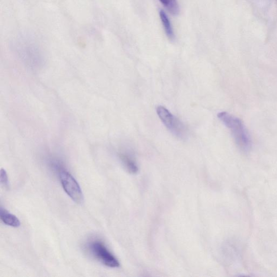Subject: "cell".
Here are the masks:
<instances>
[{
    "instance_id": "ba28073f",
    "label": "cell",
    "mask_w": 277,
    "mask_h": 277,
    "mask_svg": "<svg viewBox=\"0 0 277 277\" xmlns=\"http://www.w3.org/2000/svg\"><path fill=\"white\" fill-rule=\"evenodd\" d=\"M159 15L167 36L170 40H174L175 38V35L173 26H172L167 15L163 10H160Z\"/></svg>"
},
{
    "instance_id": "9c48e42d",
    "label": "cell",
    "mask_w": 277,
    "mask_h": 277,
    "mask_svg": "<svg viewBox=\"0 0 277 277\" xmlns=\"http://www.w3.org/2000/svg\"><path fill=\"white\" fill-rule=\"evenodd\" d=\"M159 1L172 14L177 15L179 14V7L177 0H159Z\"/></svg>"
},
{
    "instance_id": "52a82bcc",
    "label": "cell",
    "mask_w": 277,
    "mask_h": 277,
    "mask_svg": "<svg viewBox=\"0 0 277 277\" xmlns=\"http://www.w3.org/2000/svg\"><path fill=\"white\" fill-rule=\"evenodd\" d=\"M0 218L2 221L8 226L16 228L21 225L20 220L3 207L0 208Z\"/></svg>"
},
{
    "instance_id": "3957f363",
    "label": "cell",
    "mask_w": 277,
    "mask_h": 277,
    "mask_svg": "<svg viewBox=\"0 0 277 277\" xmlns=\"http://www.w3.org/2000/svg\"><path fill=\"white\" fill-rule=\"evenodd\" d=\"M158 116L166 127L177 137L184 139L187 136V129L183 123L162 106L157 108Z\"/></svg>"
},
{
    "instance_id": "5b68a950",
    "label": "cell",
    "mask_w": 277,
    "mask_h": 277,
    "mask_svg": "<svg viewBox=\"0 0 277 277\" xmlns=\"http://www.w3.org/2000/svg\"><path fill=\"white\" fill-rule=\"evenodd\" d=\"M91 253L102 264L111 268H116L120 263L116 257L108 249L104 244L100 240H93L88 244Z\"/></svg>"
},
{
    "instance_id": "7a4b0ae2",
    "label": "cell",
    "mask_w": 277,
    "mask_h": 277,
    "mask_svg": "<svg viewBox=\"0 0 277 277\" xmlns=\"http://www.w3.org/2000/svg\"><path fill=\"white\" fill-rule=\"evenodd\" d=\"M15 50L22 60L32 69H39L44 62L42 52L30 37H22L15 44Z\"/></svg>"
},
{
    "instance_id": "6da1fadb",
    "label": "cell",
    "mask_w": 277,
    "mask_h": 277,
    "mask_svg": "<svg viewBox=\"0 0 277 277\" xmlns=\"http://www.w3.org/2000/svg\"><path fill=\"white\" fill-rule=\"evenodd\" d=\"M218 117L231 131L238 147L245 153L249 151L252 146L251 139L243 121L226 112L218 113Z\"/></svg>"
},
{
    "instance_id": "277c9868",
    "label": "cell",
    "mask_w": 277,
    "mask_h": 277,
    "mask_svg": "<svg viewBox=\"0 0 277 277\" xmlns=\"http://www.w3.org/2000/svg\"><path fill=\"white\" fill-rule=\"evenodd\" d=\"M58 175L65 193L76 204H82L84 197L78 181L65 167L59 172Z\"/></svg>"
},
{
    "instance_id": "8992f818",
    "label": "cell",
    "mask_w": 277,
    "mask_h": 277,
    "mask_svg": "<svg viewBox=\"0 0 277 277\" xmlns=\"http://www.w3.org/2000/svg\"><path fill=\"white\" fill-rule=\"evenodd\" d=\"M119 157L129 173L132 174H136L138 173V167L137 162L129 152H121L119 153Z\"/></svg>"
},
{
    "instance_id": "30bf717a",
    "label": "cell",
    "mask_w": 277,
    "mask_h": 277,
    "mask_svg": "<svg viewBox=\"0 0 277 277\" xmlns=\"http://www.w3.org/2000/svg\"><path fill=\"white\" fill-rule=\"evenodd\" d=\"M0 181L5 186L8 185V178L6 171L5 169L2 168L0 171Z\"/></svg>"
}]
</instances>
